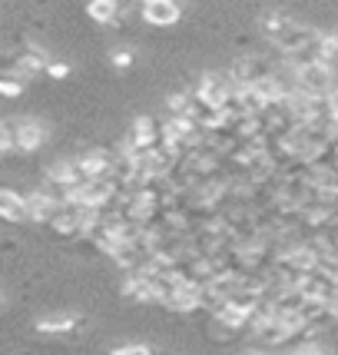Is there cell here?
<instances>
[{"instance_id": "obj_19", "label": "cell", "mask_w": 338, "mask_h": 355, "mask_svg": "<svg viewBox=\"0 0 338 355\" xmlns=\"http://www.w3.org/2000/svg\"><path fill=\"white\" fill-rule=\"evenodd\" d=\"M66 73H70V63H63V60H53L50 70H46V77H53V80H63Z\"/></svg>"}, {"instance_id": "obj_5", "label": "cell", "mask_w": 338, "mask_h": 355, "mask_svg": "<svg viewBox=\"0 0 338 355\" xmlns=\"http://www.w3.org/2000/svg\"><path fill=\"white\" fill-rule=\"evenodd\" d=\"M319 37H322V31H315V27H305V24H289L285 31L278 33L272 44L282 50V53H289V57H295V53H302V50H308V46L319 44Z\"/></svg>"}, {"instance_id": "obj_16", "label": "cell", "mask_w": 338, "mask_h": 355, "mask_svg": "<svg viewBox=\"0 0 338 355\" xmlns=\"http://www.w3.org/2000/svg\"><path fill=\"white\" fill-rule=\"evenodd\" d=\"M24 87H27V83L20 77H14V73H3V77H0V93L10 96V100H17V96L24 93Z\"/></svg>"}, {"instance_id": "obj_12", "label": "cell", "mask_w": 338, "mask_h": 355, "mask_svg": "<svg viewBox=\"0 0 338 355\" xmlns=\"http://www.w3.org/2000/svg\"><path fill=\"white\" fill-rule=\"evenodd\" d=\"M0 216L7 219V223L30 219V213H27V196H20L14 189H0Z\"/></svg>"}, {"instance_id": "obj_4", "label": "cell", "mask_w": 338, "mask_h": 355, "mask_svg": "<svg viewBox=\"0 0 338 355\" xmlns=\"http://www.w3.org/2000/svg\"><path fill=\"white\" fill-rule=\"evenodd\" d=\"M196 96H199L206 107H215V110H226L235 93V83H232L229 73H202V80L196 83Z\"/></svg>"}, {"instance_id": "obj_8", "label": "cell", "mask_w": 338, "mask_h": 355, "mask_svg": "<svg viewBox=\"0 0 338 355\" xmlns=\"http://www.w3.org/2000/svg\"><path fill=\"white\" fill-rule=\"evenodd\" d=\"M57 209H60V202L53 200L50 189H33V193H27V213H30V223H53Z\"/></svg>"}, {"instance_id": "obj_6", "label": "cell", "mask_w": 338, "mask_h": 355, "mask_svg": "<svg viewBox=\"0 0 338 355\" xmlns=\"http://www.w3.org/2000/svg\"><path fill=\"white\" fill-rule=\"evenodd\" d=\"M33 329L40 336H77L87 329V315H77V312H57V315H40Z\"/></svg>"}, {"instance_id": "obj_1", "label": "cell", "mask_w": 338, "mask_h": 355, "mask_svg": "<svg viewBox=\"0 0 338 355\" xmlns=\"http://www.w3.org/2000/svg\"><path fill=\"white\" fill-rule=\"evenodd\" d=\"M50 63L53 60H50V53H46L44 46L27 40V44L20 46L14 57L7 60V67H10L7 73H14V77H20V80H30V77H37V73H46Z\"/></svg>"}, {"instance_id": "obj_13", "label": "cell", "mask_w": 338, "mask_h": 355, "mask_svg": "<svg viewBox=\"0 0 338 355\" xmlns=\"http://www.w3.org/2000/svg\"><path fill=\"white\" fill-rule=\"evenodd\" d=\"M87 14H90V20H96L100 27H116V24H120V7H116L113 0H93L90 7H87Z\"/></svg>"}, {"instance_id": "obj_9", "label": "cell", "mask_w": 338, "mask_h": 355, "mask_svg": "<svg viewBox=\"0 0 338 355\" xmlns=\"http://www.w3.org/2000/svg\"><path fill=\"white\" fill-rule=\"evenodd\" d=\"M46 139V130L37 120H17V150L20 153H33L40 150Z\"/></svg>"}, {"instance_id": "obj_15", "label": "cell", "mask_w": 338, "mask_h": 355, "mask_svg": "<svg viewBox=\"0 0 338 355\" xmlns=\"http://www.w3.org/2000/svg\"><path fill=\"white\" fill-rule=\"evenodd\" d=\"M0 150H3V156L17 153V120H3L0 123Z\"/></svg>"}, {"instance_id": "obj_3", "label": "cell", "mask_w": 338, "mask_h": 355, "mask_svg": "<svg viewBox=\"0 0 338 355\" xmlns=\"http://www.w3.org/2000/svg\"><path fill=\"white\" fill-rule=\"evenodd\" d=\"M295 83H299V93H305V96H328V93L335 90V77H332V67L328 63L295 67Z\"/></svg>"}, {"instance_id": "obj_10", "label": "cell", "mask_w": 338, "mask_h": 355, "mask_svg": "<svg viewBox=\"0 0 338 355\" xmlns=\"http://www.w3.org/2000/svg\"><path fill=\"white\" fill-rule=\"evenodd\" d=\"M163 306H166V309H172V312H196V309H202V286L186 282L183 289H176V293L169 295Z\"/></svg>"}, {"instance_id": "obj_17", "label": "cell", "mask_w": 338, "mask_h": 355, "mask_svg": "<svg viewBox=\"0 0 338 355\" xmlns=\"http://www.w3.org/2000/svg\"><path fill=\"white\" fill-rule=\"evenodd\" d=\"M133 60H136V53H133V50H126V46H116V50L109 53V63H113L116 70H126V67H133Z\"/></svg>"}, {"instance_id": "obj_18", "label": "cell", "mask_w": 338, "mask_h": 355, "mask_svg": "<svg viewBox=\"0 0 338 355\" xmlns=\"http://www.w3.org/2000/svg\"><path fill=\"white\" fill-rule=\"evenodd\" d=\"M109 355H156L153 345H146V342H130V345H116Z\"/></svg>"}, {"instance_id": "obj_14", "label": "cell", "mask_w": 338, "mask_h": 355, "mask_svg": "<svg viewBox=\"0 0 338 355\" xmlns=\"http://www.w3.org/2000/svg\"><path fill=\"white\" fill-rule=\"evenodd\" d=\"M289 24H292V17L285 14V10H269V14H262V33H265L269 40H276Z\"/></svg>"}, {"instance_id": "obj_11", "label": "cell", "mask_w": 338, "mask_h": 355, "mask_svg": "<svg viewBox=\"0 0 338 355\" xmlns=\"http://www.w3.org/2000/svg\"><path fill=\"white\" fill-rule=\"evenodd\" d=\"M123 295L133 299V302H159V293H156L153 279L146 272H133V276L123 282Z\"/></svg>"}, {"instance_id": "obj_7", "label": "cell", "mask_w": 338, "mask_h": 355, "mask_svg": "<svg viewBox=\"0 0 338 355\" xmlns=\"http://www.w3.org/2000/svg\"><path fill=\"white\" fill-rule=\"evenodd\" d=\"M139 14L146 24H153V27H172L183 10H179V3H172V0H146L143 7H139Z\"/></svg>"}, {"instance_id": "obj_21", "label": "cell", "mask_w": 338, "mask_h": 355, "mask_svg": "<svg viewBox=\"0 0 338 355\" xmlns=\"http://www.w3.org/2000/svg\"><path fill=\"white\" fill-rule=\"evenodd\" d=\"M242 355H265V352H259V349H249V352H242Z\"/></svg>"}, {"instance_id": "obj_20", "label": "cell", "mask_w": 338, "mask_h": 355, "mask_svg": "<svg viewBox=\"0 0 338 355\" xmlns=\"http://www.w3.org/2000/svg\"><path fill=\"white\" fill-rule=\"evenodd\" d=\"M292 355H328V352H325L322 345H319V342H315V345H302V349H295Z\"/></svg>"}, {"instance_id": "obj_2", "label": "cell", "mask_w": 338, "mask_h": 355, "mask_svg": "<svg viewBox=\"0 0 338 355\" xmlns=\"http://www.w3.org/2000/svg\"><path fill=\"white\" fill-rule=\"evenodd\" d=\"M272 73H276V67L265 60L262 53H242L229 70V77L235 87H259L262 80H269Z\"/></svg>"}]
</instances>
